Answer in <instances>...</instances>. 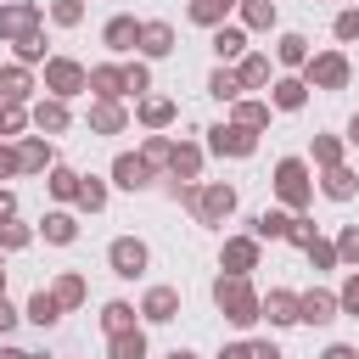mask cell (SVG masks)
I'll list each match as a JSON object with an SVG mask.
<instances>
[{"mask_svg": "<svg viewBox=\"0 0 359 359\" xmlns=\"http://www.w3.org/2000/svg\"><path fill=\"white\" fill-rule=\"evenodd\" d=\"M22 174V157H17V140H0V185Z\"/></svg>", "mask_w": 359, "mask_h": 359, "instance_id": "obj_52", "label": "cell"}, {"mask_svg": "<svg viewBox=\"0 0 359 359\" xmlns=\"http://www.w3.org/2000/svg\"><path fill=\"white\" fill-rule=\"evenodd\" d=\"M236 22L247 34H275L280 28V11H275V0H236Z\"/></svg>", "mask_w": 359, "mask_h": 359, "instance_id": "obj_29", "label": "cell"}, {"mask_svg": "<svg viewBox=\"0 0 359 359\" xmlns=\"http://www.w3.org/2000/svg\"><path fill=\"white\" fill-rule=\"evenodd\" d=\"M314 185H320V196H325V202H353V196H359V174H353L348 163L320 168V180H314Z\"/></svg>", "mask_w": 359, "mask_h": 359, "instance_id": "obj_27", "label": "cell"}, {"mask_svg": "<svg viewBox=\"0 0 359 359\" xmlns=\"http://www.w3.org/2000/svg\"><path fill=\"white\" fill-rule=\"evenodd\" d=\"M140 157H146L157 174H168V157H174V135H168V129H146V140H140Z\"/></svg>", "mask_w": 359, "mask_h": 359, "instance_id": "obj_42", "label": "cell"}, {"mask_svg": "<svg viewBox=\"0 0 359 359\" xmlns=\"http://www.w3.org/2000/svg\"><path fill=\"white\" fill-rule=\"evenodd\" d=\"M123 90H129V101L151 95V62H146V56H129V62H123Z\"/></svg>", "mask_w": 359, "mask_h": 359, "instance_id": "obj_45", "label": "cell"}, {"mask_svg": "<svg viewBox=\"0 0 359 359\" xmlns=\"http://www.w3.org/2000/svg\"><path fill=\"white\" fill-rule=\"evenodd\" d=\"M34 241H39L34 224H22V219H0V252H28Z\"/></svg>", "mask_w": 359, "mask_h": 359, "instance_id": "obj_44", "label": "cell"}, {"mask_svg": "<svg viewBox=\"0 0 359 359\" xmlns=\"http://www.w3.org/2000/svg\"><path fill=\"white\" fill-rule=\"evenodd\" d=\"M342 140H348V146H359V112L348 118V129H342Z\"/></svg>", "mask_w": 359, "mask_h": 359, "instance_id": "obj_59", "label": "cell"}, {"mask_svg": "<svg viewBox=\"0 0 359 359\" xmlns=\"http://www.w3.org/2000/svg\"><path fill=\"white\" fill-rule=\"evenodd\" d=\"M213 309L230 320V325H241V331H252L258 320H264V292L252 286V275H213Z\"/></svg>", "mask_w": 359, "mask_h": 359, "instance_id": "obj_1", "label": "cell"}, {"mask_svg": "<svg viewBox=\"0 0 359 359\" xmlns=\"http://www.w3.org/2000/svg\"><path fill=\"white\" fill-rule=\"evenodd\" d=\"M17 320H22V309H17L11 297H0V337H11V331H17Z\"/></svg>", "mask_w": 359, "mask_h": 359, "instance_id": "obj_53", "label": "cell"}, {"mask_svg": "<svg viewBox=\"0 0 359 359\" xmlns=\"http://www.w3.org/2000/svg\"><path fill=\"white\" fill-rule=\"evenodd\" d=\"M163 359H202V353H191V348H168Z\"/></svg>", "mask_w": 359, "mask_h": 359, "instance_id": "obj_60", "label": "cell"}, {"mask_svg": "<svg viewBox=\"0 0 359 359\" xmlns=\"http://www.w3.org/2000/svg\"><path fill=\"white\" fill-rule=\"evenodd\" d=\"M107 269H112L118 280H140V275L151 269V247H146L140 236H112V241H107Z\"/></svg>", "mask_w": 359, "mask_h": 359, "instance_id": "obj_6", "label": "cell"}, {"mask_svg": "<svg viewBox=\"0 0 359 359\" xmlns=\"http://www.w3.org/2000/svg\"><path fill=\"white\" fill-rule=\"evenodd\" d=\"M208 140V157H230V163H247L252 151H258V129H247V123H236V118H219V123H208L202 129Z\"/></svg>", "mask_w": 359, "mask_h": 359, "instance_id": "obj_5", "label": "cell"}, {"mask_svg": "<svg viewBox=\"0 0 359 359\" xmlns=\"http://www.w3.org/2000/svg\"><path fill=\"white\" fill-rule=\"evenodd\" d=\"M107 202H112V180H101V174H84L79 180V213H107Z\"/></svg>", "mask_w": 359, "mask_h": 359, "instance_id": "obj_36", "label": "cell"}, {"mask_svg": "<svg viewBox=\"0 0 359 359\" xmlns=\"http://www.w3.org/2000/svg\"><path fill=\"white\" fill-rule=\"evenodd\" d=\"M39 90L45 95H62V101H73V95H90V67L79 62V56H50L45 67H39Z\"/></svg>", "mask_w": 359, "mask_h": 359, "instance_id": "obj_4", "label": "cell"}, {"mask_svg": "<svg viewBox=\"0 0 359 359\" xmlns=\"http://www.w3.org/2000/svg\"><path fill=\"white\" fill-rule=\"evenodd\" d=\"M331 320H342L337 292H331V286H309V292H303V325H331Z\"/></svg>", "mask_w": 359, "mask_h": 359, "instance_id": "obj_28", "label": "cell"}, {"mask_svg": "<svg viewBox=\"0 0 359 359\" xmlns=\"http://www.w3.org/2000/svg\"><path fill=\"white\" fill-rule=\"evenodd\" d=\"M185 17H191L196 28H208V34H213L219 22H230V17H236V0H191V6H185Z\"/></svg>", "mask_w": 359, "mask_h": 359, "instance_id": "obj_38", "label": "cell"}, {"mask_svg": "<svg viewBox=\"0 0 359 359\" xmlns=\"http://www.w3.org/2000/svg\"><path fill=\"white\" fill-rule=\"evenodd\" d=\"M62 314H67V309H62V297H56L50 286H39V292L22 303V320H28V325H39V331H56V325H62Z\"/></svg>", "mask_w": 359, "mask_h": 359, "instance_id": "obj_25", "label": "cell"}, {"mask_svg": "<svg viewBox=\"0 0 359 359\" xmlns=\"http://www.w3.org/2000/svg\"><path fill=\"white\" fill-rule=\"evenodd\" d=\"M247 39H252V34H247V28L236 22V17H230V22H219V28L208 34V45H213V56H219V62H241V56L252 50Z\"/></svg>", "mask_w": 359, "mask_h": 359, "instance_id": "obj_21", "label": "cell"}, {"mask_svg": "<svg viewBox=\"0 0 359 359\" xmlns=\"http://www.w3.org/2000/svg\"><path fill=\"white\" fill-rule=\"evenodd\" d=\"M0 359H39V353H28V348H17V342L0 337Z\"/></svg>", "mask_w": 359, "mask_h": 359, "instance_id": "obj_58", "label": "cell"}, {"mask_svg": "<svg viewBox=\"0 0 359 359\" xmlns=\"http://www.w3.org/2000/svg\"><path fill=\"white\" fill-rule=\"evenodd\" d=\"M135 123H140V129H174V123H180V101L151 90V95L135 101Z\"/></svg>", "mask_w": 359, "mask_h": 359, "instance_id": "obj_18", "label": "cell"}, {"mask_svg": "<svg viewBox=\"0 0 359 359\" xmlns=\"http://www.w3.org/2000/svg\"><path fill=\"white\" fill-rule=\"evenodd\" d=\"M34 90H39V79H34V67H22V62H0V101H17V107H34Z\"/></svg>", "mask_w": 359, "mask_h": 359, "instance_id": "obj_19", "label": "cell"}, {"mask_svg": "<svg viewBox=\"0 0 359 359\" xmlns=\"http://www.w3.org/2000/svg\"><path fill=\"white\" fill-rule=\"evenodd\" d=\"M258 264H264V241H258L252 230H247V236H224V241H219V269H224V275H252Z\"/></svg>", "mask_w": 359, "mask_h": 359, "instance_id": "obj_9", "label": "cell"}, {"mask_svg": "<svg viewBox=\"0 0 359 359\" xmlns=\"http://www.w3.org/2000/svg\"><path fill=\"white\" fill-rule=\"evenodd\" d=\"M303 258H309V269H314V275H331V269H342V258H337V241H331V236H314V241L303 247Z\"/></svg>", "mask_w": 359, "mask_h": 359, "instance_id": "obj_43", "label": "cell"}, {"mask_svg": "<svg viewBox=\"0 0 359 359\" xmlns=\"http://www.w3.org/2000/svg\"><path fill=\"white\" fill-rule=\"evenodd\" d=\"M252 236H258V241H286V236H292V208H280V202L264 208V213L252 219Z\"/></svg>", "mask_w": 359, "mask_h": 359, "instance_id": "obj_37", "label": "cell"}, {"mask_svg": "<svg viewBox=\"0 0 359 359\" xmlns=\"http://www.w3.org/2000/svg\"><path fill=\"white\" fill-rule=\"evenodd\" d=\"M309 56H314V50H309V39H303L297 28H286V34L275 39V67H280V73H303Z\"/></svg>", "mask_w": 359, "mask_h": 359, "instance_id": "obj_30", "label": "cell"}, {"mask_svg": "<svg viewBox=\"0 0 359 359\" xmlns=\"http://www.w3.org/2000/svg\"><path fill=\"white\" fill-rule=\"evenodd\" d=\"M95 320H101L107 337H112V331H129V325H140V303H129V297H107Z\"/></svg>", "mask_w": 359, "mask_h": 359, "instance_id": "obj_33", "label": "cell"}, {"mask_svg": "<svg viewBox=\"0 0 359 359\" xmlns=\"http://www.w3.org/2000/svg\"><path fill=\"white\" fill-rule=\"evenodd\" d=\"M331 241H337V258H342V269H359V224H342Z\"/></svg>", "mask_w": 359, "mask_h": 359, "instance_id": "obj_49", "label": "cell"}, {"mask_svg": "<svg viewBox=\"0 0 359 359\" xmlns=\"http://www.w3.org/2000/svg\"><path fill=\"white\" fill-rule=\"evenodd\" d=\"M213 359H252V342H224Z\"/></svg>", "mask_w": 359, "mask_h": 359, "instance_id": "obj_56", "label": "cell"}, {"mask_svg": "<svg viewBox=\"0 0 359 359\" xmlns=\"http://www.w3.org/2000/svg\"><path fill=\"white\" fill-rule=\"evenodd\" d=\"M275 202L292 208V213H309L314 208V163L309 157H280L275 163Z\"/></svg>", "mask_w": 359, "mask_h": 359, "instance_id": "obj_2", "label": "cell"}, {"mask_svg": "<svg viewBox=\"0 0 359 359\" xmlns=\"http://www.w3.org/2000/svg\"><path fill=\"white\" fill-rule=\"evenodd\" d=\"M264 95H269L275 112H303V107H309V79H303V73H275V84H269Z\"/></svg>", "mask_w": 359, "mask_h": 359, "instance_id": "obj_17", "label": "cell"}, {"mask_svg": "<svg viewBox=\"0 0 359 359\" xmlns=\"http://www.w3.org/2000/svg\"><path fill=\"white\" fill-rule=\"evenodd\" d=\"M202 168H208V146L202 140H174L168 180H202Z\"/></svg>", "mask_w": 359, "mask_h": 359, "instance_id": "obj_23", "label": "cell"}, {"mask_svg": "<svg viewBox=\"0 0 359 359\" xmlns=\"http://www.w3.org/2000/svg\"><path fill=\"white\" fill-rule=\"evenodd\" d=\"M208 95L219 101V107H230V101H241L247 90H241V73H236V62H219L213 73H208Z\"/></svg>", "mask_w": 359, "mask_h": 359, "instance_id": "obj_32", "label": "cell"}, {"mask_svg": "<svg viewBox=\"0 0 359 359\" xmlns=\"http://www.w3.org/2000/svg\"><path fill=\"white\" fill-rule=\"evenodd\" d=\"M174 50H180L174 22H168V17H140V45H135V56H146V62H168Z\"/></svg>", "mask_w": 359, "mask_h": 359, "instance_id": "obj_10", "label": "cell"}, {"mask_svg": "<svg viewBox=\"0 0 359 359\" xmlns=\"http://www.w3.org/2000/svg\"><path fill=\"white\" fill-rule=\"evenodd\" d=\"M353 6H359V0H353Z\"/></svg>", "mask_w": 359, "mask_h": 359, "instance_id": "obj_62", "label": "cell"}, {"mask_svg": "<svg viewBox=\"0 0 359 359\" xmlns=\"http://www.w3.org/2000/svg\"><path fill=\"white\" fill-rule=\"evenodd\" d=\"M241 208V196H236V185L230 180H202V191H196V224H224L230 213Z\"/></svg>", "mask_w": 359, "mask_h": 359, "instance_id": "obj_7", "label": "cell"}, {"mask_svg": "<svg viewBox=\"0 0 359 359\" xmlns=\"http://www.w3.org/2000/svg\"><path fill=\"white\" fill-rule=\"evenodd\" d=\"M84 123H90V135L112 140V135H129V123H135V107H129V101H95V95H90V112H84Z\"/></svg>", "mask_w": 359, "mask_h": 359, "instance_id": "obj_11", "label": "cell"}, {"mask_svg": "<svg viewBox=\"0 0 359 359\" xmlns=\"http://www.w3.org/2000/svg\"><path fill=\"white\" fill-rule=\"evenodd\" d=\"M28 118H34V129H39V135H50V140L73 129V107H67L62 95H39V101L28 107Z\"/></svg>", "mask_w": 359, "mask_h": 359, "instance_id": "obj_15", "label": "cell"}, {"mask_svg": "<svg viewBox=\"0 0 359 359\" xmlns=\"http://www.w3.org/2000/svg\"><path fill=\"white\" fill-rule=\"evenodd\" d=\"M107 180H112L118 191H151V185H157V168H151L140 151H118L112 168H107Z\"/></svg>", "mask_w": 359, "mask_h": 359, "instance_id": "obj_12", "label": "cell"}, {"mask_svg": "<svg viewBox=\"0 0 359 359\" xmlns=\"http://www.w3.org/2000/svg\"><path fill=\"white\" fill-rule=\"evenodd\" d=\"M236 73H241V90L258 95V90L275 84V56H269V50H247V56L236 62Z\"/></svg>", "mask_w": 359, "mask_h": 359, "instance_id": "obj_22", "label": "cell"}, {"mask_svg": "<svg viewBox=\"0 0 359 359\" xmlns=\"http://www.w3.org/2000/svg\"><path fill=\"white\" fill-rule=\"evenodd\" d=\"M264 320H269V331H292V325H303V292H292V286H269V292H264Z\"/></svg>", "mask_w": 359, "mask_h": 359, "instance_id": "obj_13", "label": "cell"}, {"mask_svg": "<svg viewBox=\"0 0 359 359\" xmlns=\"http://www.w3.org/2000/svg\"><path fill=\"white\" fill-rule=\"evenodd\" d=\"M331 39H337V45H359V6H342V11L331 17Z\"/></svg>", "mask_w": 359, "mask_h": 359, "instance_id": "obj_48", "label": "cell"}, {"mask_svg": "<svg viewBox=\"0 0 359 359\" xmlns=\"http://www.w3.org/2000/svg\"><path fill=\"white\" fill-rule=\"evenodd\" d=\"M56 50H45V28H34V34H22L17 45H11V62H22V67H45Z\"/></svg>", "mask_w": 359, "mask_h": 359, "instance_id": "obj_41", "label": "cell"}, {"mask_svg": "<svg viewBox=\"0 0 359 359\" xmlns=\"http://www.w3.org/2000/svg\"><path fill=\"white\" fill-rule=\"evenodd\" d=\"M0 219H17V191L0 185Z\"/></svg>", "mask_w": 359, "mask_h": 359, "instance_id": "obj_57", "label": "cell"}, {"mask_svg": "<svg viewBox=\"0 0 359 359\" xmlns=\"http://www.w3.org/2000/svg\"><path fill=\"white\" fill-rule=\"evenodd\" d=\"M90 95H95V101H129V90H123V62H95V67H90Z\"/></svg>", "mask_w": 359, "mask_h": 359, "instance_id": "obj_26", "label": "cell"}, {"mask_svg": "<svg viewBox=\"0 0 359 359\" xmlns=\"http://www.w3.org/2000/svg\"><path fill=\"white\" fill-rule=\"evenodd\" d=\"M101 45H107V56H135V45H140V17H129V11L107 17Z\"/></svg>", "mask_w": 359, "mask_h": 359, "instance_id": "obj_16", "label": "cell"}, {"mask_svg": "<svg viewBox=\"0 0 359 359\" xmlns=\"http://www.w3.org/2000/svg\"><path fill=\"white\" fill-rule=\"evenodd\" d=\"M252 359H286L275 337H252Z\"/></svg>", "mask_w": 359, "mask_h": 359, "instance_id": "obj_54", "label": "cell"}, {"mask_svg": "<svg viewBox=\"0 0 359 359\" xmlns=\"http://www.w3.org/2000/svg\"><path fill=\"white\" fill-rule=\"evenodd\" d=\"M50 292H56V297H62V309L73 314V309H84V297H90V280H84L79 269H62V275L50 280Z\"/></svg>", "mask_w": 359, "mask_h": 359, "instance_id": "obj_40", "label": "cell"}, {"mask_svg": "<svg viewBox=\"0 0 359 359\" xmlns=\"http://www.w3.org/2000/svg\"><path fill=\"white\" fill-rule=\"evenodd\" d=\"M180 309H185L180 286H146L140 292V325H168V320H180Z\"/></svg>", "mask_w": 359, "mask_h": 359, "instance_id": "obj_14", "label": "cell"}, {"mask_svg": "<svg viewBox=\"0 0 359 359\" xmlns=\"http://www.w3.org/2000/svg\"><path fill=\"white\" fill-rule=\"evenodd\" d=\"M309 163H314V168L348 163V140H342V135H314V140H309Z\"/></svg>", "mask_w": 359, "mask_h": 359, "instance_id": "obj_39", "label": "cell"}, {"mask_svg": "<svg viewBox=\"0 0 359 359\" xmlns=\"http://www.w3.org/2000/svg\"><path fill=\"white\" fill-rule=\"evenodd\" d=\"M79 180H84V174L67 168V163H56V168L45 174V191L56 196V208H73V202H79Z\"/></svg>", "mask_w": 359, "mask_h": 359, "instance_id": "obj_35", "label": "cell"}, {"mask_svg": "<svg viewBox=\"0 0 359 359\" xmlns=\"http://www.w3.org/2000/svg\"><path fill=\"white\" fill-rule=\"evenodd\" d=\"M314 236H320V224H314L309 213H292V236H286V241H292V247H309Z\"/></svg>", "mask_w": 359, "mask_h": 359, "instance_id": "obj_51", "label": "cell"}, {"mask_svg": "<svg viewBox=\"0 0 359 359\" xmlns=\"http://www.w3.org/2000/svg\"><path fill=\"white\" fill-rule=\"evenodd\" d=\"M17 157H22V174H50L56 168V140L34 129V135L17 140Z\"/></svg>", "mask_w": 359, "mask_h": 359, "instance_id": "obj_20", "label": "cell"}, {"mask_svg": "<svg viewBox=\"0 0 359 359\" xmlns=\"http://www.w3.org/2000/svg\"><path fill=\"white\" fill-rule=\"evenodd\" d=\"M146 353H151L146 325H129V331H112L107 337V359H146Z\"/></svg>", "mask_w": 359, "mask_h": 359, "instance_id": "obj_31", "label": "cell"}, {"mask_svg": "<svg viewBox=\"0 0 359 359\" xmlns=\"http://www.w3.org/2000/svg\"><path fill=\"white\" fill-rule=\"evenodd\" d=\"M34 230H39L50 247H73V241H79V208H50Z\"/></svg>", "mask_w": 359, "mask_h": 359, "instance_id": "obj_24", "label": "cell"}, {"mask_svg": "<svg viewBox=\"0 0 359 359\" xmlns=\"http://www.w3.org/2000/svg\"><path fill=\"white\" fill-rule=\"evenodd\" d=\"M84 11H90V0H50V6H45V17H50L56 28H79Z\"/></svg>", "mask_w": 359, "mask_h": 359, "instance_id": "obj_47", "label": "cell"}, {"mask_svg": "<svg viewBox=\"0 0 359 359\" xmlns=\"http://www.w3.org/2000/svg\"><path fill=\"white\" fill-rule=\"evenodd\" d=\"M269 112H275V107H269V95H241V101H230V118H236V123H247V129H258V135L269 129Z\"/></svg>", "mask_w": 359, "mask_h": 359, "instance_id": "obj_34", "label": "cell"}, {"mask_svg": "<svg viewBox=\"0 0 359 359\" xmlns=\"http://www.w3.org/2000/svg\"><path fill=\"white\" fill-rule=\"evenodd\" d=\"M303 79H309V90L337 95V90H348V84H353V62H348V50H342V45H331V50H314V56H309Z\"/></svg>", "mask_w": 359, "mask_h": 359, "instance_id": "obj_3", "label": "cell"}, {"mask_svg": "<svg viewBox=\"0 0 359 359\" xmlns=\"http://www.w3.org/2000/svg\"><path fill=\"white\" fill-rule=\"evenodd\" d=\"M28 129H34L28 107H17V101H0V140H22Z\"/></svg>", "mask_w": 359, "mask_h": 359, "instance_id": "obj_46", "label": "cell"}, {"mask_svg": "<svg viewBox=\"0 0 359 359\" xmlns=\"http://www.w3.org/2000/svg\"><path fill=\"white\" fill-rule=\"evenodd\" d=\"M34 28H45V6L39 0H0V45H17Z\"/></svg>", "mask_w": 359, "mask_h": 359, "instance_id": "obj_8", "label": "cell"}, {"mask_svg": "<svg viewBox=\"0 0 359 359\" xmlns=\"http://www.w3.org/2000/svg\"><path fill=\"white\" fill-rule=\"evenodd\" d=\"M337 303L348 320H359V269H342V286H337Z\"/></svg>", "mask_w": 359, "mask_h": 359, "instance_id": "obj_50", "label": "cell"}, {"mask_svg": "<svg viewBox=\"0 0 359 359\" xmlns=\"http://www.w3.org/2000/svg\"><path fill=\"white\" fill-rule=\"evenodd\" d=\"M320 359H359V348H353V342H325Z\"/></svg>", "mask_w": 359, "mask_h": 359, "instance_id": "obj_55", "label": "cell"}, {"mask_svg": "<svg viewBox=\"0 0 359 359\" xmlns=\"http://www.w3.org/2000/svg\"><path fill=\"white\" fill-rule=\"evenodd\" d=\"M0 297H6V269H0Z\"/></svg>", "mask_w": 359, "mask_h": 359, "instance_id": "obj_61", "label": "cell"}]
</instances>
